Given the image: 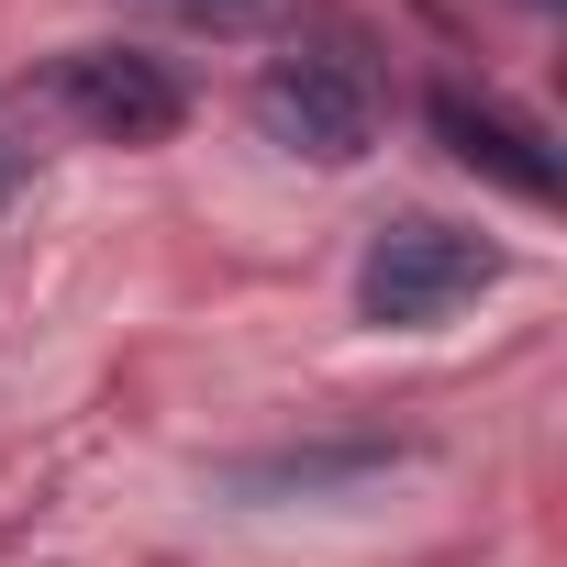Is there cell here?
<instances>
[{
	"label": "cell",
	"instance_id": "5b68a950",
	"mask_svg": "<svg viewBox=\"0 0 567 567\" xmlns=\"http://www.w3.org/2000/svg\"><path fill=\"white\" fill-rule=\"evenodd\" d=\"M401 445H290V456H245L234 467V501H312V489H346V478H379Z\"/></svg>",
	"mask_w": 567,
	"mask_h": 567
},
{
	"label": "cell",
	"instance_id": "6da1fadb",
	"mask_svg": "<svg viewBox=\"0 0 567 567\" xmlns=\"http://www.w3.org/2000/svg\"><path fill=\"white\" fill-rule=\"evenodd\" d=\"M489 278H501V245H478V234L412 212V223H379V245H368V267H357V312L390 323V334H423V323L467 312Z\"/></svg>",
	"mask_w": 567,
	"mask_h": 567
},
{
	"label": "cell",
	"instance_id": "52a82bcc",
	"mask_svg": "<svg viewBox=\"0 0 567 567\" xmlns=\"http://www.w3.org/2000/svg\"><path fill=\"white\" fill-rule=\"evenodd\" d=\"M12 178H23V167H12V145H0V200H12Z\"/></svg>",
	"mask_w": 567,
	"mask_h": 567
},
{
	"label": "cell",
	"instance_id": "8992f818",
	"mask_svg": "<svg viewBox=\"0 0 567 567\" xmlns=\"http://www.w3.org/2000/svg\"><path fill=\"white\" fill-rule=\"evenodd\" d=\"M156 12H178V23H200V34H234V23L267 12V0H156Z\"/></svg>",
	"mask_w": 567,
	"mask_h": 567
},
{
	"label": "cell",
	"instance_id": "7a4b0ae2",
	"mask_svg": "<svg viewBox=\"0 0 567 567\" xmlns=\"http://www.w3.org/2000/svg\"><path fill=\"white\" fill-rule=\"evenodd\" d=\"M256 134L267 145H290L312 167H357L379 145V79L357 45H301V56H278L256 79Z\"/></svg>",
	"mask_w": 567,
	"mask_h": 567
},
{
	"label": "cell",
	"instance_id": "3957f363",
	"mask_svg": "<svg viewBox=\"0 0 567 567\" xmlns=\"http://www.w3.org/2000/svg\"><path fill=\"white\" fill-rule=\"evenodd\" d=\"M45 101H56L79 134H101V145H167V134L189 123V90H178L156 56H134V45H79V56H56V68H45Z\"/></svg>",
	"mask_w": 567,
	"mask_h": 567
},
{
	"label": "cell",
	"instance_id": "277c9868",
	"mask_svg": "<svg viewBox=\"0 0 567 567\" xmlns=\"http://www.w3.org/2000/svg\"><path fill=\"white\" fill-rule=\"evenodd\" d=\"M423 112H434V134H445V156H456V167L501 178L512 200H556V156H545V134H534V123H512L501 101H467V90H434Z\"/></svg>",
	"mask_w": 567,
	"mask_h": 567
}]
</instances>
